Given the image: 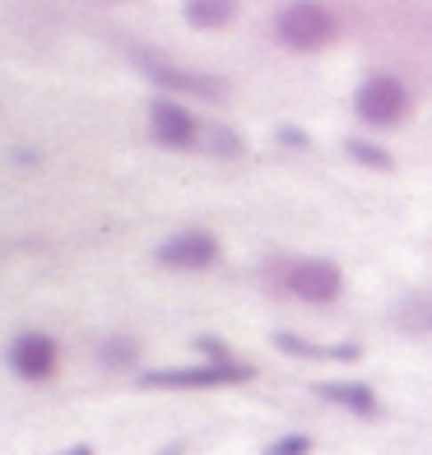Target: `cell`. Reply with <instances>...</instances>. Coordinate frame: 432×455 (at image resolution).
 <instances>
[{"label": "cell", "instance_id": "6da1fadb", "mask_svg": "<svg viewBox=\"0 0 432 455\" xmlns=\"http://www.w3.org/2000/svg\"><path fill=\"white\" fill-rule=\"evenodd\" d=\"M335 33H340V19L321 0H293V5L275 14V37L288 52H321L335 43Z\"/></svg>", "mask_w": 432, "mask_h": 455}, {"label": "cell", "instance_id": "7c38bea8", "mask_svg": "<svg viewBox=\"0 0 432 455\" xmlns=\"http://www.w3.org/2000/svg\"><path fill=\"white\" fill-rule=\"evenodd\" d=\"M98 363L102 367H135L140 363V339L131 335H108L98 344Z\"/></svg>", "mask_w": 432, "mask_h": 455}, {"label": "cell", "instance_id": "9a60e30c", "mask_svg": "<svg viewBox=\"0 0 432 455\" xmlns=\"http://www.w3.org/2000/svg\"><path fill=\"white\" fill-rule=\"evenodd\" d=\"M260 455H312V437H307V432H288V437L270 442Z\"/></svg>", "mask_w": 432, "mask_h": 455}, {"label": "cell", "instance_id": "2e32d148", "mask_svg": "<svg viewBox=\"0 0 432 455\" xmlns=\"http://www.w3.org/2000/svg\"><path fill=\"white\" fill-rule=\"evenodd\" d=\"M210 140H214V144H210L214 154H242V149H246L242 135H237V131H223V126H219V131H210Z\"/></svg>", "mask_w": 432, "mask_h": 455}, {"label": "cell", "instance_id": "8992f818", "mask_svg": "<svg viewBox=\"0 0 432 455\" xmlns=\"http://www.w3.org/2000/svg\"><path fill=\"white\" fill-rule=\"evenodd\" d=\"M154 260L163 270H210L219 260V237L210 228H187V233H177L168 242H158Z\"/></svg>", "mask_w": 432, "mask_h": 455}, {"label": "cell", "instance_id": "5bb4252c", "mask_svg": "<svg viewBox=\"0 0 432 455\" xmlns=\"http://www.w3.org/2000/svg\"><path fill=\"white\" fill-rule=\"evenodd\" d=\"M400 330H414V335H428L432 330V298L428 293H414V298H404L400 302V312H396Z\"/></svg>", "mask_w": 432, "mask_h": 455}, {"label": "cell", "instance_id": "3957f363", "mask_svg": "<svg viewBox=\"0 0 432 455\" xmlns=\"http://www.w3.org/2000/svg\"><path fill=\"white\" fill-rule=\"evenodd\" d=\"M275 283L284 288V293H293L302 302H335L344 293V275H340V265L335 260H321V256H307V260H288L275 270Z\"/></svg>", "mask_w": 432, "mask_h": 455}, {"label": "cell", "instance_id": "5b68a950", "mask_svg": "<svg viewBox=\"0 0 432 455\" xmlns=\"http://www.w3.org/2000/svg\"><path fill=\"white\" fill-rule=\"evenodd\" d=\"M354 112L367 126H400L409 116V89L396 75H367L354 93Z\"/></svg>", "mask_w": 432, "mask_h": 455}, {"label": "cell", "instance_id": "ba28073f", "mask_svg": "<svg viewBox=\"0 0 432 455\" xmlns=\"http://www.w3.org/2000/svg\"><path fill=\"white\" fill-rule=\"evenodd\" d=\"M149 131L163 149H196V140H200L196 116L181 108L177 98H154L149 102Z\"/></svg>", "mask_w": 432, "mask_h": 455}, {"label": "cell", "instance_id": "4fadbf2b", "mask_svg": "<svg viewBox=\"0 0 432 455\" xmlns=\"http://www.w3.org/2000/svg\"><path fill=\"white\" fill-rule=\"evenodd\" d=\"M344 154L354 158V163H363V168H372V172H390L396 168V158H390V149H381V144H372V140H344Z\"/></svg>", "mask_w": 432, "mask_h": 455}, {"label": "cell", "instance_id": "7a4b0ae2", "mask_svg": "<svg viewBox=\"0 0 432 455\" xmlns=\"http://www.w3.org/2000/svg\"><path fill=\"white\" fill-rule=\"evenodd\" d=\"M256 367L252 363H196V367H158V371H144L140 386L144 390H204V386H237V381H252Z\"/></svg>", "mask_w": 432, "mask_h": 455}, {"label": "cell", "instance_id": "277c9868", "mask_svg": "<svg viewBox=\"0 0 432 455\" xmlns=\"http://www.w3.org/2000/svg\"><path fill=\"white\" fill-rule=\"evenodd\" d=\"M131 56H135V66H140L144 75H149L154 84L172 89V93H191V98H210V102L228 98V84H223L219 75H204V70H187V66H172L168 56H158V52H149V47H135Z\"/></svg>", "mask_w": 432, "mask_h": 455}, {"label": "cell", "instance_id": "52a82bcc", "mask_svg": "<svg viewBox=\"0 0 432 455\" xmlns=\"http://www.w3.org/2000/svg\"><path fill=\"white\" fill-rule=\"evenodd\" d=\"M60 367V348L52 335H43V330H24L14 344H10V371L24 381H52Z\"/></svg>", "mask_w": 432, "mask_h": 455}, {"label": "cell", "instance_id": "9c48e42d", "mask_svg": "<svg viewBox=\"0 0 432 455\" xmlns=\"http://www.w3.org/2000/svg\"><path fill=\"white\" fill-rule=\"evenodd\" d=\"M316 395L348 409V413H358V419H377L381 413V400L367 381H316Z\"/></svg>", "mask_w": 432, "mask_h": 455}, {"label": "cell", "instance_id": "ac0fdd59", "mask_svg": "<svg viewBox=\"0 0 432 455\" xmlns=\"http://www.w3.org/2000/svg\"><path fill=\"white\" fill-rule=\"evenodd\" d=\"M279 140L288 144V149H307V144H312V140H307L298 126H284V131H279Z\"/></svg>", "mask_w": 432, "mask_h": 455}, {"label": "cell", "instance_id": "ffe728a7", "mask_svg": "<svg viewBox=\"0 0 432 455\" xmlns=\"http://www.w3.org/2000/svg\"><path fill=\"white\" fill-rule=\"evenodd\" d=\"M163 455H187V446H181V442H177V446H168V451H163Z\"/></svg>", "mask_w": 432, "mask_h": 455}, {"label": "cell", "instance_id": "e0dca14e", "mask_svg": "<svg viewBox=\"0 0 432 455\" xmlns=\"http://www.w3.org/2000/svg\"><path fill=\"white\" fill-rule=\"evenodd\" d=\"M196 354H204V363H233V354H228V348H223L214 335H200V339H196Z\"/></svg>", "mask_w": 432, "mask_h": 455}, {"label": "cell", "instance_id": "30bf717a", "mask_svg": "<svg viewBox=\"0 0 432 455\" xmlns=\"http://www.w3.org/2000/svg\"><path fill=\"white\" fill-rule=\"evenodd\" d=\"M275 348L279 354H293V358H331V363H354L363 358V344H316V339H302V335H288V330H279L275 335Z\"/></svg>", "mask_w": 432, "mask_h": 455}, {"label": "cell", "instance_id": "d6986e66", "mask_svg": "<svg viewBox=\"0 0 432 455\" xmlns=\"http://www.w3.org/2000/svg\"><path fill=\"white\" fill-rule=\"evenodd\" d=\"M60 455H93V446H89V442H79V446H70V451H60Z\"/></svg>", "mask_w": 432, "mask_h": 455}, {"label": "cell", "instance_id": "8fae6325", "mask_svg": "<svg viewBox=\"0 0 432 455\" xmlns=\"http://www.w3.org/2000/svg\"><path fill=\"white\" fill-rule=\"evenodd\" d=\"M187 14V24L200 28V33H219V28H228L233 19H237V5H228V0H196V5L181 10Z\"/></svg>", "mask_w": 432, "mask_h": 455}]
</instances>
